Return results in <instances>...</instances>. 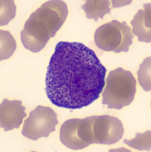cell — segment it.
<instances>
[{
	"instance_id": "6da1fadb",
	"label": "cell",
	"mask_w": 151,
	"mask_h": 152,
	"mask_svg": "<svg viewBox=\"0 0 151 152\" xmlns=\"http://www.w3.org/2000/svg\"><path fill=\"white\" fill-rule=\"evenodd\" d=\"M106 72L92 49L81 43L61 41L47 68V96L60 107L75 110L87 106L100 97Z\"/></svg>"
},
{
	"instance_id": "8992f818",
	"label": "cell",
	"mask_w": 151,
	"mask_h": 152,
	"mask_svg": "<svg viewBox=\"0 0 151 152\" xmlns=\"http://www.w3.org/2000/svg\"><path fill=\"white\" fill-rule=\"evenodd\" d=\"M58 124L57 115L52 109L39 105L30 113L29 117L25 121L22 134L33 140L48 137L51 132L55 131Z\"/></svg>"
},
{
	"instance_id": "5b68a950",
	"label": "cell",
	"mask_w": 151,
	"mask_h": 152,
	"mask_svg": "<svg viewBox=\"0 0 151 152\" xmlns=\"http://www.w3.org/2000/svg\"><path fill=\"white\" fill-rule=\"evenodd\" d=\"M60 139L63 144L74 150L82 149L94 143L91 117L65 122L60 129Z\"/></svg>"
},
{
	"instance_id": "52a82bcc",
	"label": "cell",
	"mask_w": 151,
	"mask_h": 152,
	"mask_svg": "<svg viewBox=\"0 0 151 152\" xmlns=\"http://www.w3.org/2000/svg\"><path fill=\"white\" fill-rule=\"evenodd\" d=\"M94 143L111 145L122 137L124 129L121 121L108 115L91 116Z\"/></svg>"
},
{
	"instance_id": "ba28073f",
	"label": "cell",
	"mask_w": 151,
	"mask_h": 152,
	"mask_svg": "<svg viewBox=\"0 0 151 152\" xmlns=\"http://www.w3.org/2000/svg\"><path fill=\"white\" fill-rule=\"evenodd\" d=\"M25 109L20 100L4 99L0 106L1 127L5 132L19 129L23 119L27 116Z\"/></svg>"
},
{
	"instance_id": "277c9868",
	"label": "cell",
	"mask_w": 151,
	"mask_h": 152,
	"mask_svg": "<svg viewBox=\"0 0 151 152\" xmlns=\"http://www.w3.org/2000/svg\"><path fill=\"white\" fill-rule=\"evenodd\" d=\"M134 36L131 29L125 22L116 20L99 27L95 34L97 47L107 52H128Z\"/></svg>"
},
{
	"instance_id": "3957f363",
	"label": "cell",
	"mask_w": 151,
	"mask_h": 152,
	"mask_svg": "<svg viewBox=\"0 0 151 152\" xmlns=\"http://www.w3.org/2000/svg\"><path fill=\"white\" fill-rule=\"evenodd\" d=\"M137 81L131 72L119 67L112 70L107 77L102 103L108 108L120 110L129 105L136 92Z\"/></svg>"
},
{
	"instance_id": "7a4b0ae2",
	"label": "cell",
	"mask_w": 151,
	"mask_h": 152,
	"mask_svg": "<svg viewBox=\"0 0 151 152\" xmlns=\"http://www.w3.org/2000/svg\"><path fill=\"white\" fill-rule=\"evenodd\" d=\"M68 15L67 6L62 1L53 0L43 4L32 13L21 31L25 48L34 53L40 52L50 38L54 37Z\"/></svg>"
},
{
	"instance_id": "9c48e42d",
	"label": "cell",
	"mask_w": 151,
	"mask_h": 152,
	"mask_svg": "<svg viewBox=\"0 0 151 152\" xmlns=\"http://www.w3.org/2000/svg\"><path fill=\"white\" fill-rule=\"evenodd\" d=\"M144 10H140L131 22L133 34L141 42H151V3L144 5Z\"/></svg>"
},
{
	"instance_id": "30bf717a",
	"label": "cell",
	"mask_w": 151,
	"mask_h": 152,
	"mask_svg": "<svg viewBox=\"0 0 151 152\" xmlns=\"http://www.w3.org/2000/svg\"><path fill=\"white\" fill-rule=\"evenodd\" d=\"M111 1H87L82 8L85 11L88 19H94L95 21L99 18L103 19L106 14H110L111 8Z\"/></svg>"
}]
</instances>
